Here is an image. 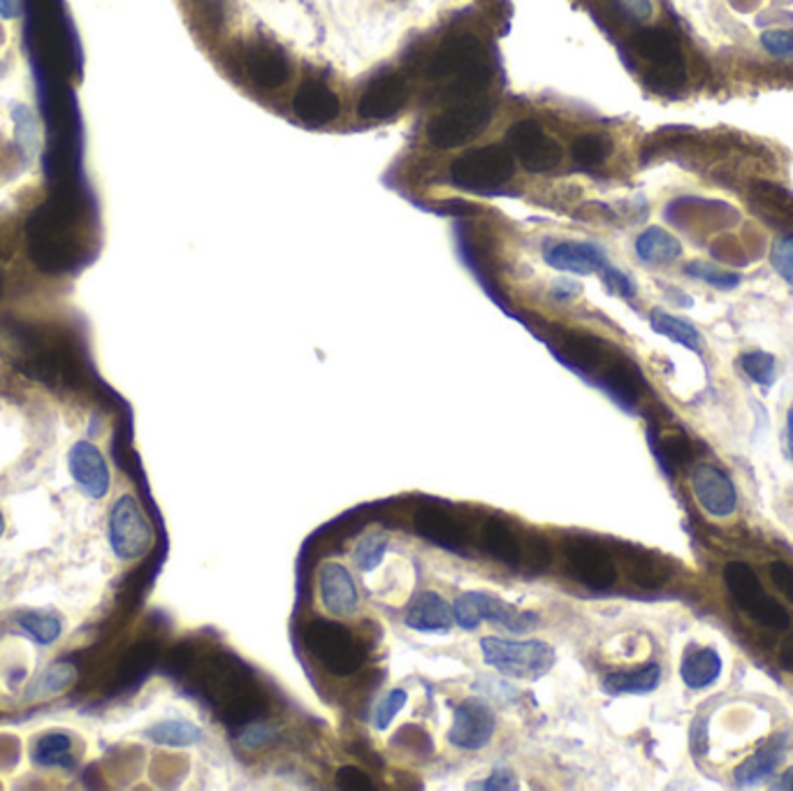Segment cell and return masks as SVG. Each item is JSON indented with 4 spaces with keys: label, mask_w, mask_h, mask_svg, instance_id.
<instances>
[{
    "label": "cell",
    "mask_w": 793,
    "mask_h": 791,
    "mask_svg": "<svg viewBox=\"0 0 793 791\" xmlns=\"http://www.w3.org/2000/svg\"><path fill=\"white\" fill-rule=\"evenodd\" d=\"M304 643L309 653L334 676H351L363 664V647L349 626L314 620L304 629Z\"/></svg>",
    "instance_id": "cell-6"
},
{
    "label": "cell",
    "mask_w": 793,
    "mask_h": 791,
    "mask_svg": "<svg viewBox=\"0 0 793 791\" xmlns=\"http://www.w3.org/2000/svg\"><path fill=\"white\" fill-rule=\"evenodd\" d=\"M682 254V244L663 228H647L636 240V256L647 265H669Z\"/></svg>",
    "instance_id": "cell-31"
},
{
    "label": "cell",
    "mask_w": 793,
    "mask_h": 791,
    "mask_svg": "<svg viewBox=\"0 0 793 791\" xmlns=\"http://www.w3.org/2000/svg\"><path fill=\"white\" fill-rule=\"evenodd\" d=\"M406 704H408V692L406 690H402V687L390 690L374 706V713H371V725H374V729L376 731H386L392 725V719L404 710Z\"/></svg>",
    "instance_id": "cell-39"
},
{
    "label": "cell",
    "mask_w": 793,
    "mask_h": 791,
    "mask_svg": "<svg viewBox=\"0 0 793 791\" xmlns=\"http://www.w3.org/2000/svg\"><path fill=\"white\" fill-rule=\"evenodd\" d=\"M478 546L483 552L492 555L495 560L503 564H520L522 538L509 523H503V520L497 518L485 520L478 530Z\"/></svg>",
    "instance_id": "cell-25"
},
{
    "label": "cell",
    "mask_w": 793,
    "mask_h": 791,
    "mask_svg": "<svg viewBox=\"0 0 793 791\" xmlns=\"http://www.w3.org/2000/svg\"><path fill=\"white\" fill-rule=\"evenodd\" d=\"M655 453L659 455V460L663 462V470L673 474L675 466L690 462L692 458V446L687 441V437L682 435H671L661 439L657 446H655Z\"/></svg>",
    "instance_id": "cell-40"
},
{
    "label": "cell",
    "mask_w": 793,
    "mask_h": 791,
    "mask_svg": "<svg viewBox=\"0 0 793 791\" xmlns=\"http://www.w3.org/2000/svg\"><path fill=\"white\" fill-rule=\"evenodd\" d=\"M636 51L645 61H650L663 77L682 80L684 61L678 42L661 28H647L636 35Z\"/></svg>",
    "instance_id": "cell-23"
},
{
    "label": "cell",
    "mask_w": 793,
    "mask_h": 791,
    "mask_svg": "<svg viewBox=\"0 0 793 791\" xmlns=\"http://www.w3.org/2000/svg\"><path fill=\"white\" fill-rule=\"evenodd\" d=\"M68 474L75 488L96 503L105 501L112 492L110 462L91 439H77L68 448Z\"/></svg>",
    "instance_id": "cell-10"
},
{
    "label": "cell",
    "mask_w": 793,
    "mask_h": 791,
    "mask_svg": "<svg viewBox=\"0 0 793 791\" xmlns=\"http://www.w3.org/2000/svg\"><path fill=\"white\" fill-rule=\"evenodd\" d=\"M388 548H390L388 534H381V532L367 534V536L359 538V541L353 548V552H351L353 564L363 573H371V571H376L378 567L383 564Z\"/></svg>",
    "instance_id": "cell-34"
},
{
    "label": "cell",
    "mask_w": 793,
    "mask_h": 791,
    "mask_svg": "<svg viewBox=\"0 0 793 791\" xmlns=\"http://www.w3.org/2000/svg\"><path fill=\"white\" fill-rule=\"evenodd\" d=\"M320 601L334 618L353 616L357 610V587L349 569L339 562H326L318 571Z\"/></svg>",
    "instance_id": "cell-18"
},
{
    "label": "cell",
    "mask_w": 793,
    "mask_h": 791,
    "mask_svg": "<svg viewBox=\"0 0 793 791\" xmlns=\"http://www.w3.org/2000/svg\"><path fill=\"white\" fill-rule=\"evenodd\" d=\"M772 789H784V791H793V766H791V768H786V770L782 772V776H780V780L772 784Z\"/></svg>",
    "instance_id": "cell-51"
},
{
    "label": "cell",
    "mask_w": 793,
    "mask_h": 791,
    "mask_svg": "<svg viewBox=\"0 0 793 791\" xmlns=\"http://www.w3.org/2000/svg\"><path fill=\"white\" fill-rule=\"evenodd\" d=\"M761 47L778 59H793V28H772L761 33Z\"/></svg>",
    "instance_id": "cell-43"
},
{
    "label": "cell",
    "mask_w": 793,
    "mask_h": 791,
    "mask_svg": "<svg viewBox=\"0 0 793 791\" xmlns=\"http://www.w3.org/2000/svg\"><path fill=\"white\" fill-rule=\"evenodd\" d=\"M770 263L789 285H793V235H782L774 240L770 251Z\"/></svg>",
    "instance_id": "cell-42"
},
{
    "label": "cell",
    "mask_w": 793,
    "mask_h": 791,
    "mask_svg": "<svg viewBox=\"0 0 793 791\" xmlns=\"http://www.w3.org/2000/svg\"><path fill=\"white\" fill-rule=\"evenodd\" d=\"M495 727V713L488 701L466 698L453 713V727L448 731V741L460 750L478 752L492 743Z\"/></svg>",
    "instance_id": "cell-14"
},
{
    "label": "cell",
    "mask_w": 793,
    "mask_h": 791,
    "mask_svg": "<svg viewBox=\"0 0 793 791\" xmlns=\"http://www.w3.org/2000/svg\"><path fill=\"white\" fill-rule=\"evenodd\" d=\"M560 349L562 355L569 360L573 367L581 372H603L612 363V351L599 337L587 332H569L560 334Z\"/></svg>",
    "instance_id": "cell-24"
},
{
    "label": "cell",
    "mask_w": 793,
    "mask_h": 791,
    "mask_svg": "<svg viewBox=\"0 0 793 791\" xmlns=\"http://www.w3.org/2000/svg\"><path fill=\"white\" fill-rule=\"evenodd\" d=\"M492 107L485 100H457L427 125V139L437 149H455L490 125Z\"/></svg>",
    "instance_id": "cell-8"
},
{
    "label": "cell",
    "mask_w": 793,
    "mask_h": 791,
    "mask_svg": "<svg viewBox=\"0 0 793 791\" xmlns=\"http://www.w3.org/2000/svg\"><path fill=\"white\" fill-rule=\"evenodd\" d=\"M564 562L573 579L591 589H608L618 581L615 560L591 538H569L564 544Z\"/></svg>",
    "instance_id": "cell-12"
},
{
    "label": "cell",
    "mask_w": 793,
    "mask_h": 791,
    "mask_svg": "<svg viewBox=\"0 0 793 791\" xmlns=\"http://www.w3.org/2000/svg\"><path fill=\"white\" fill-rule=\"evenodd\" d=\"M277 739V729L272 725H246L244 731L240 733V743L248 750H258L267 743H272Z\"/></svg>",
    "instance_id": "cell-45"
},
{
    "label": "cell",
    "mask_w": 793,
    "mask_h": 791,
    "mask_svg": "<svg viewBox=\"0 0 793 791\" xmlns=\"http://www.w3.org/2000/svg\"><path fill=\"white\" fill-rule=\"evenodd\" d=\"M429 80H448L450 100H474L492 82L488 51L474 33H457L446 38L427 65Z\"/></svg>",
    "instance_id": "cell-2"
},
{
    "label": "cell",
    "mask_w": 793,
    "mask_h": 791,
    "mask_svg": "<svg viewBox=\"0 0 793 791\" xmlns=\"http://www.w3.org/2000/svg\"><path fill=\"white\" fill-rule=\"evenodd\" d=\"M741 367L754 384L770 388L778 381V360L766 351H752L741 357Z\"/></svg>",
    "instance_id": "cell-38"
},
{
    "label": "cell",
    "mask_w": 793,
    "mask_h": 791,
    "mask_svg": "<svg viewBox=\"0 0 793 791\" xmlns=\"http://www.w3.org/2000/svg\"><path fill=\"white\" fill-rule=\"evenodd\" d=\"M724 581H727V587L731 592L733 601L737 604V608H743L752 620H756L764 626L778 629V632L789 629V624H791L789 613L778 601L766 595L759 575L754 573V569L749 564L729 562L724 567Z\"/></svg>",
    "instance_id": "cell-7"
},
{
    "label": "cell",
    "mask_w": 793,
    "mask_h": 791,
    "mask_svg": "<svg viewBox=\"0 0 793 791\" xmlns=\"http://www.w3.org/2000/svg\"><path fill=\"white\" fill-rule=\"evenodd\" d=\"M509 144L527 172L546 174L560 168L564 149L536 119H520L509 129Z\"/></svg>",
    "instance_id": "cell-11"
},
{
    "label": "cell",
    "mask_w": 793,
    "mask_h": 791,
    "mask_svg": "<svg viewBox=\"0 0 793 791\" xmlns=\"http://www.w3.org/2000/svg\"><path fill=\"white\" fill-rule=\"evenodd\" d=\"M581 293H583V285L573 279H560V281H554L550 288V297L557 302H571L575 297H581Z\"/></svg>",
    "instance_id": "cell-50"
},
{
    "label": "cell",
    "mask_w": 793,
    "mask_h": 791,
    "mask_svg": "<svg viewBox=\"0 0 793 791\" xmlns=\"http://www.w3.org/2000/svg\"><path fill=\"white\" fill-rule=\"evenodd\" d=\"M513 156L503 147H483L450 163V179L462 188L490 191L513 179Z\"/></svg>",
    "instance_id": "cell-9"
},
{
    "label": "cell",
    "mask_w": 793,
    "mask_h": 791,
    "mask_svg": "<svg viewBox=\"0 0 793 791\" xmlns=\"http://www.w3.org/2000/svg\"><path fill=\"white\" fill-rule=\"evenodd\" d=\"M520 562L525 564L527 571H534V573L548 569V564H550V546H548L546 538H540V536L525 538V541H522Z\"/></svg>",
    "instance_id": "cell-41"
},
{
    "label": "cell",
    "mask_w": 793,
    "mask_h": 791,
    "mask_svg": "<svg viewBox=\"0 0 793 791\" xmlns=\"http://www.w3.org/2000/svg\"><path fill=\"white\" fill-rule=\"evenodd\" d=\"M517 787H520V782L515 778V772L509 768H495L483 782L468 784V789H501V791L517 789Z\"/></svg>",
    "instance_id": "cell-47"
},
{
    "label": "cell",
    "mask_w": 793,
    "mask_h": 791,
    "mask_svg": "<svg viewBox=\"0 0 793 791\" xmlns=\"http://www.w3.org/2000/svg\"><path fill=\"white\" fill-rule=\"evenodd\" d=\"M413 527L429 541L453 550H460L468 541V527L464 520L441 507H420L413 518Z\"/></svg>",
    "instance_id": "cell-20"
},
{
    "label": "cell",
    "mask_w": 793,
    "mask_h": 791,
    "mask_svg": "<svg viewBox=\"0 0 793 791\" xmlns=\"http://www.w3.org/2000/svg\"><path fill=\"white\" fill-rule=\"evenodd\" d=\"M650 326H652V330L657 334L675 341V344H680L684 349H690V351H700L703 349L700 332L692 326V323L682 320L678 316H671V314H666L661 309H655L650 314Z\"/></svg>",
    "instance_id": "cell-32"
},
{
    "label": "cell",
    "mask_w": 793,
    "mask_h": 791,
    "mask_svg": "<svg viewBox=\"0 0 793 791\" xmlns=\"http://www.w3.org/2000/svg\"><path fill=\"white\" fill-rule=\"evenodd\" d=\"M480 653L490 669L515 680H538L548 676L557 664L554 647L538 638L513 641L488 636L480 641Z\"/></svg>",
    "instance_id": "cell-3"
},
{
    "label": "cell",
    "mask_w": 793,
    "mask_h": 791,
    "mask_svg": "<svg viewBox=\"0 0 793 791\" xmlns=\"http://www.w3.org/2000/svg\"><path fill=\"white\" fill-rule=\"evenodd\" d=\"M154 527L135 495L123 492L107 513V544L117 562H139L154 548Z\"/></svg>",
    "instance_id": "cell-4"
},
{
    "label": "cell",
    "mask_w": 793,
    "mask_h": 791,
    "mask_svg": "<svg viewBox=\"0 0 793 791\" xmlns=\"http://www.w3.org/2000/svg\"><path fill=\"white\" fill-rule=\"evenodd\" d=\"M659 682H661V667L652 661L638 669L608 673L601 682V687L610 696H643L655 692L659 687Z\"/></svg>",
    "instance_id": "cell-28"
},
{
    "label": "cell",
    "mask_w": 793,
    "mask_h": 791,
    "mask_svg": "<svg viewBox=\"0 0 793 791\" xmlns=\"http://www.w3.org/2000/svg\"><path fill=\"white\" fill-rule=\"evenodd\" d=\"M72 682H75V671H72V667H68V664L51 667L35 678V682L28 687V698L47 701L51 696H59L72 685Z\"/></svg>",
    "instance_id": "cell-35"
},
{
    "label": "cell",
    "mask_w": 793,
    "mask_h": 791,
    "mask_svg": "<svg viewBox=\"0 0 793 791\" xmlns=\"http://www.w3.org/2000/svg\"><path fill=\"white\" fill-rule=\"evenodd\" d=\"M571 154L575 158V163H581L583 168L601 166L612 154V139L603 133H585L573 142Z\"/></svg>",
    "instance_id": "cell-36"
},
{
    "label": "cell",
    "mask_w": 793,
    "mask_h": 791,
    "mask_svg": "<svg viewBox=\"0 0 793 791\" xmlns=\"http://www.w3.org/2000/svg\"><path fill=\"white\" fill-rule=\"evenodd\" d=\"M692 490L700 509L712 518H729L737 509V492L733 480L712 464H696L692 472Z\"/></svg>",
    "instance_id": "cell-15"
},
{
    "label": "cell",
    "mask_w": 793,
    "mask_h": 791,
    "mask_svg": "<svg viewBox=\"0 0 793 791\" xmlns=\"http://www.w3.org/2000/svg\"><path fill=\"white\" fill-rule=\"evenodd\" d=\"M142 735L154 745L174 747V750L197 745L205 739L200 725H195V722H191V719H182V717L160 719V722L151 725Z\"/></svg>",
    "instance_id": "cell-29"
},
{
    "label": "cell",
    "mask_w": 793,
    "mask_h": 791,
    "mask_svg": "<svg viewBox=\"0 0 793 791\" xmlns=\"http://www.w3.org/2000/svg\"><path fill=\"white\" fill-rule=\"evenodd\" d=\"M770 579L782 595L793 604V569L784 562H772L770 564Z\"/></svg>",
    "instance_id": "cell-48"
},
{
    "label": "cell",
    "mask_w": 793,
    "mask_h": 791,
    "mask_svg": "<svg viewBox=\"0 0 793 791\" xmlns=\"http://www.w3.org/2000/svg\"><path fill=\"white\" fill-rule=\"evenodd\" d=\"M341 112V100L328 84L318 80L304 82L293 98V114L306 125L330 123Z\"/></svg>",
    "instance_id": "cell-19"
},
{
    "label": "cell",
    "mask_w": 793,
    "mask_h": 791,
    "mask_svg": "<svg viewBox=\"0 0 793 791\" xmlns=\"http://www.w3.org/2000/svg\"><path fill=\"white\" fill-rule=\"evenodd\" d=\"M620 10L634 22H647L652 16V0H618Z\"/></svg>",
    "instance_id": "cell-49"
},
{
    "label": "cell",
    "mask_w": 793,
    "mask_h": 791,
    "mask_svg": "<svg viewBox=\"0 0 793 791\" xmlns=\"http://www.w3.org/2000/svg\"><path fill=\"white\" fill-rule=\"evenodd\" d=\"M784 759V743L782 739L778 741L774 739L772 743H768L766 747H761L756 754H752V757L747 762H743L741 766L735 768L733 778H735V784L737 787H754L764 782L766 778H770L774 768H778Z\"/></svg>",
    "instance_id": "cell-30"
},
{
    "label": "cell",
    "mask_w": 793,
    "mask_h": 791,
    "mask_svg": "<svg viewBox=\"0 0 793 791\" xmlns=\"http://www.w3.org/2000/svg\"><path fill=\"white\" fill-rule=\"evenodd\" d=\"M24 0H0V244L49 200L51 123L22 40Z\"/></svg>",
    "instance_id": "cell-1"
},
{
    "label": "cell",
    "mask_w": 793,
    "mask_h": 791,
    "mask_svg": "<svg viewBox=\"0 0 793 791\" xmlns=\"http://www.w3.org/2000/svg\"><path fill=\"white\" fill-rule=\"evenodd\" d=\"M84 757V741L65 727H47L28 743V759L38 770H72Z\"/></svg>",
    "instance_id": "cell-13"
},
{
    "label": "cell",
    "mask_w": 793,
    "mask_h": 791,
    "mask_svg": "<svg viewBox=\"0 0 793 791\" xmlns=\"http://www.w3.org/2000/svg\"><path fill=\"white\" fill-rule=\"evenodd\" d=\"M722 669L724 661L712 647H696V650H690L682 657L680 678L684 682V687L700 692L712 687L715 682L722 678Z\"/></svg>",
    "instance_id": "cell-26"
},
{
    "label": "cell",
    "mask_w": 793,
    "mask_h": 791,
    "mask_svg": "<svg viewBox=\"0 0 793 791\" xmlns=\"http://www.w3.org/2000/svg\"><path fill=\"white\" fill-rule=\"evenodd\" d=\"M624 569L629 573V579L640 587L652 589V587H661L666 581H669V571L663 569V564L659 560H655L652 555H645V552H626Z\"/></svg>",
    "instance_id": "cell-33"
},
{
    "label": "cell",
    "mask_w": 793,
    "mask_h": 791,
    "mask_svg": "<svg viewBox=\"0 0 793 791\" xmlns=\"http://www.w3.org/2000/svg\"><path fill=\"white\" fill-rule=\"evenodd\" d=\"M14 624L20 629V634L28 636L30 643L38 647H51L61 643V638L65 636V620L59 613H53V610L45 608L22 610L14 618Z\"/></svg>",
    "instance_id": "cell-27"
},
{
    "label": "cell",
    "mask_w": 793,
    "mask_h": 791,
    "mask_svg": "<svg viewBox=\"0 0 793 791\" xmlns=\"http://www.w3.org/2000/svg\"><path fill=\"white\" fill-rule=\"evenodd\" d=\"M337 784H339L341 789H353V791H359V789H363V791H369V789H374V784H371V780H369L367 772H365V770H359L357 766H344V768H339V772H337Z\"/></svg>",
    "instance_id": "cell-46"
},
{
    "label": "cell",
    "mask_w": 793,
    "mask_h": 791,
    "mask_svg": "<svg viewBox=\"0 0 793 791\" xmlns=\"http://www.w3.org/2000/svg\"><path fill=\"white\" fill-rule=\"evenodd\" d=\"M455 624L464 632H476L483 622H492L513 634H527L538 626L540 618L532 610H522L492 592H464L453 604Z\"/></svg>",
    "instance_id": "cell-5"
},
{
    "label": "cell",
    "mask_w": 793,
    "mask_h": 791,
    "mask_svg": "<svg viewBox=\"0 0 793 791\" xmlns=\"http://www.w3.org/2000/svg\"><path fill=\"white\" fill-rule=\"evenodd\" d=\"M546 263L571 275H594L608 265L606 251L587 242H560L546 248Z\"/></svg>",
    "instance_id": "cell-22"
},
{
    "label": "cell",
    "mask_w": 793,
    "mask_h": 791,
    "mask_svg": "<svg viewBox=\"0 0 793 791\" xmlns=\"http://www.w3.org/2000/svg\"><path fill=\"white\" fill-rule=\"evenodd\" d=\"M408 102V82L396 75V72H388L374 80L367 88L363 98L357 102V117L365 121H381L400 114L404 105Z\"/></svg>",
    "instance_id": "cell-16"
},
{
    "label": "cell",
    "mask_w": 793,
    "mask_h": 791,
    "mask_svg": "<svg viewBox=\"0 0 793 791\" xmlns=\"http://www.w3.org/2000/svg\"><path fill=\"white\" fill-rule=\"evenodd\" d=\"M782 659H784V664H786V667H793V638L784 645V650H782Z\"/></svg>",
    "instance_id": "cell-53"
},
{
    "label": "cell",
    "mask_w": 793,
    "mask_h": 791,
    "mask_svg": "<svg viewBox=\"0 0 793 791\" xmlns=\"http://www.w3.org/2000/svg\"><path fill=\"white\" fill-rule=\"evenodd\" d=\"M601 279H603L606 288H608V291H610L612 295L624 297V300L636 297V283L631 281L624 272H620L618 267H610V265H606V267L601 269Z\"/></svg>",
    "instance_id": "cell-44"
},
{
    "label": "cell",
    "mask_w": 793,
    "mask_h": 791,
    "mask_svg": "<svg viewBox=\"0 0 793 791\" xmlns=\"http://www.w3.org/2000/svg\"><path fill=\"white\" fill-rule=\"evenodd\" d=\"M8 534V518L3 513V509H0V538H3Z\"/></svg>",
    "instance_id": "cell-54"
},
{
    "label": "cell",
    "mask_w": 793,
    "mask_h": 791,
    "mask_svg": "<svg viewBox=\"0 0 793 791\" xmlns=\"http://www.w3.org/2000/svg\"><path fill=\"white\" fill-rule=\"evenodd\" d=\"M404 622L413 632L420 634H448L455 624L453 606H450L439 592H420V595L411 601Z\"/></svg>",
    "instance_id": "cell-21"
},
{
    "label": "cell",
    "mask_w": 793,
    "mask_h": 791,
    "mask_svg": "<svg viewBox=\"0 0 793 791\" xmlns=\"http://www.w3.org/2000/svg\"><path fill=\"white\" fill-rule=\"evenodd\" d=\"M684 275L696 281L708 283V285L717 288V291H733V288H737L743 281V277L737 272H729V269H722L719 265L703 263V260H694L690 265H684Z\"/></svg>",
    "instance_id": "cell-37"
},
{
    "label": "cell",
    "mask_w": 793,
    "mask_h": 791,
    "mask_svg": "<svg viewBox=\"0 0 793 791\" xmlns=\"http://www.w3.org/2000/svg\"><path fill=\"white\" fill-rule=\"evenodd\" d=\"M242 65L248 82L263 88V92H277L291 77V65H288L285 53L267 42L246 47Z\"/></svg>",
    "instance_id": "cell-17"
},
{
    "label": "cell",
    "mask_w": 793,
    "mask_h": 791,
    "mask_svg": "<svg viewBox=\"0 0 793 791\" xmlns=\"http://www.w3.org/2000/svg\"><path fill=\"white\" fill-rule=\"evenodd\" d=\"M786 441H789V453L793 458V409L786 413Z\"/></svg>",
    "instance_id": "cell-52"
}]
</instances>
